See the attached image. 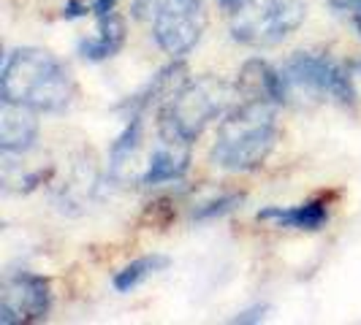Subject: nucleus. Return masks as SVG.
<instances>
[{
	"instance_id": "nucleus-1",
	"label": "nucleus",
	"mask_w": 361,
	"mask_h": 325,
	"mask_svg": "<svg viewBox=\"0 0 361 325\" xmlns=\"http://www.w3.org/2000/svg\"><path fill=\"white\" fill-rule=\"evenodd\" d=\"M73 76L63 60L38 46L11 49L0 71V98L8 103L36 108V111H63L73 101Z\"/></svg>"
},
{
	"instance_id": "nucleus-2",
	"label": "nucleus",
	"mask_w": 361,
	"mask_h": 325,
	"mask_svg": "<svg viewBox=\"0 0 361 325\" xmlns=\"http://www.w3.org/2000/svg\"><path fill=\"white\" fill-rule=\"evenodd\" d=\"M277 136V106L261 101H239L217 127L209 160L234 174L255 171L271 155Z\"/></svg>"
},
{
	"instance_id": "nucleus-3",
	"label": "nucleus",
	"mask_w": 361,
	"mask_h": 325,
	"mask_svg": "<svg viewBox=\"0 0 361 325\" xmlns=\"http://www.w3.org/2000/svg\"><path fill=\"white\" fill-rule=\"evenodd\" d=\"M239 103L236 84H228L220 76L188 79L161 108L158 133L174 136L188 144L201 139V133L215 120L226 117Z\"/></svg>"
},
{
	"instance_id": "nucleus-4",
	"label": "nucleus",
	"mask_w": 361,
	"mask_h": 325,
	"mask_svg": "<svg viewBox=\"0 0 361 325\" xmlns=\"http://www.w3.org/2000/svg\"><path fill=\"white\" fill-rule=\"evenodd\" d=\"M286 82H288V92L293 95H307L312 101H337L343 106H353L356 95H353V84L348 68L337 65L329 54L321 52H296L288 57V63L280 68Z\"/></svg>"
},
{
	"instance_id": "nucleus-5",
	"label": "nucleus",
	"mask_w": 361,
	"mask_h": 325,
	"mask_svg": "<svg viewBox=\"0 0 361 325\" xmlns=\"http://www.w3.org/2000/svg\"><path fill=\"white\" fill-rule=\"evenodd\" d=\"M302 0H255L231 14V38L245 46H274L305 22Z\"/></svg>"
},
{
	"instance_id": "nucleus-6",
	"label": "nucleus",
	"mask_w": 361,
	"mask_h": 325,
	"mask_svg": "<svg viewBox=\"0 0 361 325\" xmlns=\"http://www.w3.org/2000/svg\"><path fill=\"white\" fill-rule=\"evenodd\" d=\"M207 30L204 0H161L152 19V38L171 60H182L196 49Z\"/></svg>"
},
{
	"instance_id": "nucleus-7",
	"label": "nucleus",
	"mask_w": 361,
	"mask_h": 325,
	"mask_svg": "<svg viewBox=\"0 0 361 325\" xmlns=\"http://www.w3.org/2000/svg\"><path fill=\"white\" fill-rule=\"evenodd\" d=\"M49 312H52V288L47 276L33 271L6 274L0 285V323H41L49 317Z\"/></svg>"
},
{
	"instance_id": "nucleus-8",
	"label": "nucleus",
	"mask_w": 361,
	"mask_h": 325,
	"mask_svg": "<svg viewBox=\"0 0 361 325\" xmlns=\"http://www.w3.org/2000/svg\"><path fill=\"white\" fill-rule=\"evenodd\" d=\"M98 165L90 155H82L71 162L68 168V177L54 187V206L63 212V215H82L85 209H90V203L98 196Z\"/></svg>"
},
{
	"instance_id": "nucleus-9",
	"label": "nucleus",
	"mask_w": 361,
	"mask_h": 325,
	"mask_svg": "<svg viewBox=\"0 0 361 325\" xmlns=\"http://www.w3.org/2000/svg\"><path fill=\"white\" fill-rule=\"evenodd\" d=\"M236 90L242 101H261L271 106H286L290 101L288 82L280 68L269 65L267 60H247L236 76Z\"/></svg>"
},
{
	"instance_id": "nucleus-10",
	"label": "nucleus",
	"mask_w": 361,
	"mask_h": 325,
	"mask_svg": "<svg viewBox=\"0 0 361 325\" xmlns=\"http://www.w3.org/2000/svg\"><path fill=\"white\" fill-rule=\"evenodd\" d=\"M190 146L193 144H188L182 139L158 133V144H155L145 171L139 177V184L142 187H158L166 181H180L190 168V158H193Z\"/></svg>"
},
{
	"instance_id": "nucleus-11",
	"label": "nucleus",
	"mask_w": 361,
	"mask_h": 325,
	"mask_svg": "<svg viewBox=\"0 0 361 325\" xmlns=\"http://www.w3.org/2000/svg\"><path fill=\"white\" fill-rule=\"evenodd\" d=\"M38 111L3 101L0 108V149L3 155H22L36 146Z\"/></svg>"
},
{
	"instance_id": "nucleus-12",
	"label": "nucleus",
	"mask_w": 361,
	"mask_h": 325,
	"mask_svg": "<svg viewBox=\"0 0 361 325\" xmlns=\"http://www.w3.org/2000/svg\"><path fill=\"white\" fill-rule=\"evenodd\" d=\"M185 82H188V68H185V63H182V60H171V63L163 65L161 71L155 73L136 95L128 98L126 101L128 117H133V114H142V117H145V111H149L155 103H166Z\"/></svg>"
},
{
	"instance_id": "nucleus-13",
	"label": "nucleus",
	"mask_w": 361,
	"mask_h": 325,
	"mask_svg": "<svg viewBox=\"0 0 361 325\" xmlns=\"http://www.w3.org/2000/svg\"><path fill=\"white\" fill-rule=\"evenodd\" d=\"M261 222H271L277 228L290 231H321L329 222V203L324 198H312L296 206H267L258 212Z\"/></svg>"
},
{
	"instance_id": "nucleus-14",
	"label": "nucleus",
	"mask_w": 361,
	"mask_h": 325,
	"mask_svg": "<svg viewBox=\"0 0 361 325\" xmlns=\"http://www.w3.org/2000/svg\"><path fill=\"white\" fill-rule=\"evenodd\" d=\"M126 22L114 11L104 14V17H95V36L79 41V54L90 63H104L126 46Z\"/></svg>"
},
{
	"instance_id": "nucleus-15",
	"label": "nucleus",
	"mask_w": 361,
	"mask_h": 325,
	"mask_svg": "<svg viewBox=\"0 0 361 325\" xmlns=\"http://www.w3.org/2000/svg\"><path fill=\"white\" fill-rule=\"evenodd\" d=\"M142 130H145V120L142 114L128 117V125L123 127V133L117 136V141L109 149V177L120 179L126 174L128 165H133L136 152L142 146Z\"/></svg>"
},
{
	"instance_id": "nucleus-16",
	"label": "nucleus",
	"mask_w": 361,
	"mask_h": 325,
	"mask_svg": "<svg viewBox=\"0 0 361 325\" xmlns=\"http://www.w3.org/2000/svg\"><path fill=\"white\" fill-rule=\"evenodd\" d=\"M171 266V257L169 255H161V253H152V255H142V257H136V260H130L126 269H120L114 274V279H111V285L117 293H130V290L142 288L149 276H155V274H161Z\"/></svg>"
},
{
	"instance_id": "nucleus-17",
	"label": "nucleus",
	"mask_w": 361,
	"mask_h": 325,
	"mask_svg": "<svg viewBox=\"0 0 361 325\" xmlns=\"http://www.w3.org/2000/svg\"><path fill=\"white\" fill-rule=\"evenodd\" d=\"M245 200V193H226V196H220V198H212L207 200V203H199L196 209H193V219L196 222H209V219H217V217H226L231 215L236 206Z\"/></svg>"
},
{
	"instance_id": "nucleus-18",
	"label": "nucleus",
	"mask_w": 361,
	"mask_h": 325,
	"mask_svg": "<svg viewBox=\"0 0 361 325\" xmlns=\"http://www.w3.org/2000/svg\"><path fill=\"white\" fill-rule=\"evenodd\" d=\"M158 8H161V0H133L130 3V14L136 19H155L158 14Z\"/></svg>"
},
{
	"instance_id": "nucleus-19",
	"label": "nucleus",
	"mask_w": 361,
	"mask_h": 325,
	"mask_svg": "<svg viewBox=\"0 0 361 325\" xmlns=\"http://www.w3.org/2000/svg\"><path fill=\"white\" fill-rule=\"evenodd\" d=\"M267 312H269V307L267 304H255V307L245 309V312H239L234 317L236 325H247V323H261L264 317H267Z\"/></svg>"
},
{
	"instance_id": "nucleus-20",
	"label": "nucleus",
	"mask_w": 361,
	"mask_h": 325,
	"mask_svg": "<svg viewBox=\"0 0 361 325\" xmlns=\"http://www.w3.org/2000/svg\"><path fill=\"white\" fill-rule=\"evenodd\" d=\"M92 14L90 8V0L85 3V0H68L66 6H63V17L66 19H79V17H87Z\"/></svg>"
},
{
	"instance_id": "nucleus-21",
	"label": "nucleus",
	"mask_w": 361,
	"mask_h": 325,
	"mask_svg": "<svg viewBox=\"0 0 361 325\" xmlns=\"http://www.w3.org/2000/svg\"><path fill=\"white\" fill-rule=\"evenodd\" d=\"M345 68H348L350 84H353V95H356V101H361V57L359 60H350Z\"/></svg>"
},
{
	"instance_id": "nucleus-22",
	"label": "nucleus",
	"mask_w": 361,
	"mask_h": 325,
	"mask_svg": "<svg viewBox=\"0 0 361 325\" xmlns=\"http://www.w3.org/2000/svg\"><path fill=\"white\" fill-rule=\"evenodd\" d=\"M117 6V0H90L92 17H104V14H111Z\"/></svg>"
},
{
	"instance_id": "nucleus-23",
	"label": "nucleus",
	"mask_w": 361,
	"mask_h": 325,
	"mask_svg": "<svg viewBox=\"0 0 361 325\" xmlns=\"http://www.w3.org/2000/svg\"><path fill=\"white\" fill-rule=\"evenodd\" d=\"M250 3H255V0H217V6L231 17V14H236L239 8H245V6H250Z\"/></svg>"
}]
</instances>
